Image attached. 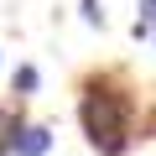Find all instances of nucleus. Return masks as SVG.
I'll return each instance as SVG.
<instances>
[{"instance_id": "f03ea898", "label": "nucleus", "mask_w": 156, "mask_h": 156, "mask_svg": "<svg viewBox=\"0 0 156 156\" xmlns=\"http://www.w3.org/2000/svg\"><path fill=\"white\" fill-rule=\"evenodd\" d=\"M47 140H52V135H47L42 125H26V130L16 135V156H42V151H47Z\"/></svg>"}, {"instance_id": "39448f33", "label": "nucleus", "mask_w": 156, "mask_h": 156, "mask_svg": "<svg viewBox=\"0 0 156 156\" xmlns=\"http://www.w3.org/2000/svg\"><path fill=\"white\" fill-rule=\"evenodd\" d=\"M83 21H89V26H104V11L94 5V0H83Z\"/></svg>"}, {"instance_id": "20e7f679", "label": "nucleus", "mask_w": 156, "mask_h": 156, "mask_svg": "<svg viewBox=\"0 0 156 156\" xmlns=\"http://www.w3.org/2000/svg\"><path fill=\"white\" fill-rule=\"evenodd\" d=\"M16 89H21V94H31V89H37V68H31V62H26V68H16Z\"/></svg>"}, {"instance_id": "f257e3e1", "label": "nucleus", "mask_w": 156, "mask_h": 156, "mask_svg": "<svg viewBox=\"0 0 156 156\" xmlns=\"http://www.w3.org/2000/svg\"><path fill=\"white\" fill-rule=\"evenodd\" d=\"M125 125H130V99L120 94V89H89V99H83V130H89V140L104 151V156H120L125 151Z\"/></svg>"}, {"instance_id": "7ed1b4c3", "label": "nucleus", "mask_w": 156, "mask_h": 156, "mask_svg": "<svg viewBox=\"0 0 156 156\" xmlns=\"http://www.w3.org/2000/svg\"><path fill=\"white\" fill-rule=\"evenodd\" d=\"M16 135H21V120L11 109H0V151H16Z\"/></svg>"}]
</instances>
